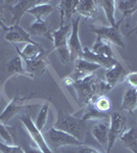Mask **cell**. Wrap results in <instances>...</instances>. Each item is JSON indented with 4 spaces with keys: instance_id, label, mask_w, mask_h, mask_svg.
I'll return each instance as SVG.
<instances>
[{
    "instance_id": "6da1fadb",
    "label": "cell",
    "mask_w": 137,
    "mask_h": 153,
    "mask_svg": "<svg viewBox=\"0 0 137 153\" xmlns=\"http://www.w3.org/2000/svg\"><path fill=\"white\" fill-rule=\"evenodd\" d=\"M73 87L82 104H92L96 98L106 95L112 90L108 84L99 80L95 75L88 76L83 80L77 81Z\"/></svg>"
},
{
    "instance_id": "7a4b0ae2",
    "label": "cell",
    "mask_w": 137,
    "mask_h": 153,
    "mask_svg": "<svg viewBox=\"0 0 137 153\" xmlns=\"http://www.w3.org/2000/svg\"><path fill=\"white\" fill-rule=\"evenodd\" d=\"M54 128L72 135L82 143L86 138V126L84 125V122L80 118H76L74 115L59 111Z\"/></svg>"
},
{
    "instance_id": "3957f363",
    "label": "cell",
    "mask_w": 137,
    "mask_h": 153,
    "mask_svg": "<svg viewBox=\"0 0 137 153\" xmlns=\"http://www.w3.org/2000/svg\"><path fill=\"white\" fill-rule=\"evenodd\" d=\"M44 137L51 149H57L61 146H71V145H82L83 143L76 139L72 135L64 131L57 130L54 127L50 128L48 131L44 133Z\"/></svg>"
},
{
    "instance_id": "277c9868",
    "label": "cell",
    "mask_w": 137,
    "mask_h": 153,
    "mask_svg": "<svg viewBox=\"0 0 137 153\" xmlns=\"http://www.w3.org/2000/svg\"><path fill=\"white\" fill-rule=\"evenodd\" d=\"M123 19H120L119 23H117L116 27H91L92 32L95 33L97 37H99L103 40L109 42V44H114L119 47L125 48L123 36L120 31V26Z\"/></svg>"
},
{
    "instance_id": "5b68a950",
    "label": "cell",
    "mask_w": 137,
    "mask_h": 153,
    "mask_svg": "<svg viewBox=\"0 0 137 153\" xmlns=\"http://www.w3.org/2000/svg\"><path fill=\"white\" fill-rule=\"evenodd\" d=\"M127 122L125 117L119 112H112L109 115V143L106 148V153H109L114 147L115 143L121 137V135L126 131Z\"/></svg>"
},
{
    "instance_id": "8992f818",
    "label": "cell",
    "mask_w": 137,
    "mask_h": 153,
    "mask_svg": "<svg viewBox=\"0 0 137 153\" xmlns=\"http://www.w3.org/2000/svg\"><path fill=\"white\" fill-rule=\"evenodd\" d=\"M21 122L24 125L25 129L27 130V132L29 133L31 139L33 140V142L37 145V147L41 150L43 153H53L52 149L49 147V145L47 144L45 137L42 134L41 131L38 130V128L36 127L35 123L32 120V118L29 115H23L21 117Z\"/></svg>"
},
{
    "instance_id": "52a82bcc",
    "label": "cell",
    "mask_w": 137,
    "mask_h": 153,
    "mask_svg": "<svg viewBox=\"0 0 137 153\" xmlns=\"http://www.w3.org/2000/svg\"><path fill=\"white\" fill-rule=\"evenodd\" d=\"M81 16H77L72 19V31L70 34L68 40V47L71 53L72 60H76L78 58H81L83 54V46L80 41V36H79V26H80Z\"/></svg>"
},
{
    "instance_id": "ba28073f",
    "label": "cell",
    "mask_w": 137,
    "mask_h": 153,
    "mask_svg": "<svg viewBox=\"0 0 137 153\" xmlns=\"http://www.w3.org/2000/svg\"><path fill=\"white\" fill-rule=\"evenodd\" d=\"M71 31V25H61V27L57 30H52L51 36L53 41V50H56L57 52L69 50L68 40Z\"/></svg>"
},
{
    "instance_id": "9c48e42d",
    "label": "cell",
    "mask_w": 137,
    "mask_h": 153,
    "mask_svg": "<svg viewBox=\"0 0 137 153\" xmlns=\"http://www.w3.org/2000/svg\"><path fill=\"white\" fill-rule=\"evenodd\" d=\"M100 68V66L96 63L90 62L83 58H78L75 60V68L73 75L71 76L75 80V82L85 79L86 76L93 75V71Z\"/></svg>"
},
{
    "instance_id": "30bf717a",
    "label": "cell",
    "mask_w": 137,
    "mask_h": 153,
    "mask_svg": "<svg viewBox=\"0 0 137 153\" xmlns=\"http://www.w3.org/2000/svg\"><path fill=\"white\" fill-rule=\"evenodd\" d=\"M5 40L10 42L11 44L16 43H36L31 39V35L27 31H25L19 24L8 26V29L5 34Z\"/></svg>"
},
{
    "instance_id": "8fae6325",
    "label": "cell",
    "mask_w": 137,
    "mask_h": 153,
    "mask_svg": "<svg viewBox=\"0 0 137 153\" xmlns=\"http://www.w3.org/2000/svg\"><path fill=\"white\" fill-rule=\"evenodd\" d=\"M41 0H21V1H13L10 5V11L12 14L11 25H16L19 23V19L26 13L29 9L36 6L37 4L41 3Z\"/></svg>"
},
{
    "instance_id": "7c38bea8",
    "label": "cell",
    "mask_w": 137,
    "mask_h": 153,
    "mask_svg": "<svg viewBox=\"0 0 137 153\" xmlns=\"http://www.w3.org/2000/svg\"><path fill=\"white\" fill-rule=\"evenodd\" d=\"M26 99H27V97H19V95L14 96L13 99L7 104L5 109L0 114V122L4 125H7V123H8L14 115H16L17 113L19 112V110L25 106L24 102Z\"/></svg>"
},
{
    "instance_id": "4fadbf2b",
    "label": "cell",
    "mask_w": 137,
    "mask_h": 153,
    "mask_svg": "<svg viewBox=\"0 0 137 153\" xmlns=\"http://www.w3.org/2000/svg\"><path fill=\"white\" fill-rule=\"evenodd\" d=\"M126 75L127 74L124 66L122 65L120 61H118L114 66H112L111 68L106 70V74H104V76H106V81L104 82L113 89L125 80Z\"/></svg>"
},
{
    "instance_id": "5bb4252c",
    "label": "cell",
    "mask_w": 137,
    "mask_h": 153,
    "mask_svg": "<svg viewBox=\"0 0 137 153\" xmlns=\"http://www.w3.org/2000/svg\"><path fill=\"white\" fill-rule=\"evenodd\" d=\"M81 58L90 61V62L96 63V65H98L100 68H106V70L111 68L112 66H114L118 62V60L115 57H108V56L98 55V54L92 52L90 50V48H88V47H83V54H82Z\"/></svg>"
},
{
    "instance_id": "9a60e30c",
    "label": "cell",
    "mask_w": 137,
    "mask_h": 153,
    "mask_svg": "<svg viewBox=\"0 0 137 153\" xmlns=\"http://www.w3.org/2000/svg\"><path fill=\"white\" fill-rule=\"evenodd\" d=\"M14 48H16V50L17 52V55L21 56V57L24 59L25 62L34 60V59L38 58L39 56H41L42 54H44L46 52L45 49L42 47L41 45H39L38 43L26 44V46L23 48V50H19V47L14 44Z\"/></svg>"
},
{
    "instance_id": "2e32d148",
    "label": "cell",
    "mask_w": 137,
    "mask_h": 153,
    "mask_svg": "<svg viewBox=\"0 0 137 153\" xmlns=\"http://www.w3.org/2000/svg\"><path fill=\"white\" fill-rule=\"evenodd\" d=\"M109 122H103L99 120L92 128V136L96 140L99 145L103 148H108L109 143Z\"/></svg>"
},
{
    "instance_id": "e0dca14e",
    "label": "cell",
    "mask_w": 137,
    "mask_h": 153,
    "mask_svg": "<svg viewBox=\"0 0 137 153\" xmlns=\"http://www.w3.org/2000/svg\"><path fill=\"white\" fill-rule=\"evenodd\" d=\"M6 70L9 74H11V75L24 76H27V78L31 79V80L34 79V76L27 71L24 59L19 55L14 56L13 58L8 61V63L6 65Z\"/></svg>"
},
{
    "instance_id": "ac0fdd59",
    "label": "cell",
    "mask_w": 137,
    "mask_h": 153,
    "mask_svg": "<svg viewBox=\"0 0 137 153\" xmlns=\"http://www.w3.org/2000/svg\"><path fill=\"white\" fill-rule=\"evenodd\" d=\"M29 34L34 37H44L48 40L52 41L51 32L52 29L50 28L49 24L46 21H35L31 24L29 29Z\"/></svg>"
},
{
    "instance_id": "d6986e66",
    "label": "cell",
    "mask_w": 137,
    "mask_h": 153,
    "mask_svg": "<svg viewBox=\"0 0 137 153\" xmlns=\"http://www.w3.org/2000/svg\"><path fill=\"white\" fill-rule=\"evenodd\" d=\"M76 13L86 19H94L97 13V1L94 0H80L77 5Z\"/></svg>"
},
{
    "instance_id": "ffe728a7",
    "label": "cell",
    "mask_w": 137,
    "mask_h": 153,
    "mask_svg": "<svg viewBox=\"0 0 137 153\" xmlns=\"http://www.w3.org/2000/svg\"><path fill=\"white\" fill-rule=\"evenodd\" d=\"M25 65H26L27 71L33 76L42 75L45 71L47 65H48V61H47V52L42 54L41 56H39L38 58L34 59V60L25 62Z\"/></svg>"
},
{
    "instance_id": "44dd1931",
    "label": "cell",
    "mask_w": 137,
    "mask_h": 153,
    "mask_svg": "<svg viewBox=\"0 0 137 153\" xmlns=\"http://www.w3.org/2000/svg\"><path fill=\"white\" fill-rule=\"evenodd\" d=\"M52 11H53V6L49 2L42 1L41 3L29 9L27 12L33 16L36 21H46V19L50 16Z\"/></svg>"
},
{
    "instance_id": "7402d4cb",
    "label": "cell",
    "mask_w": 137,
    "mask_h": 153,
    "mask_svg": "<svg viewBox=\"0 0 137 153\" xmlns=\"http://www.w3.org/2000/svg\"><path fill=\"white\" fill-rule=\"evenodd\" d=\"M78 0H63L58 3L57 8L61 12V25H64V19L67 18L71 19L76 13V8L78 5Z\"/></svg>"
},
{
    "instance_id": "603a6c76",
    "label": "cell",
    "mask_w": 137,
    "mask_h": 153,
    "mask_svg": "<svg viewBox=\"0 0 137 153\" xmlns=\"http://www.w3.org/2000/svg\"><path fill=\"white\" fill-rule=\"evenodd\" d=\"M122 109L132 112L137 109V89L130 87L127 89L122 101Z\"/></svg>"
},
{
    "instance_id": "cb8c5ba5",
    "label": "cell",
    "mask_w": 137,
    "mask_h": 153,
    "mask_svg": "<svg viewBox=\"0 0 137 153\" xmlns=\"http://www.w3.org/2000/svg\"><path fill=\"white\" fill-rule=\"evenodd\" d=\"M120 140L132 153H137V129L130 128L121 135Z\"/></svg>"
},
{
    "instance_id": "d4e9b609",
    "label": "cell",
    "mask_w": 137,
    "mask_h": 153,
    "mask_svg": "<svg viewBox=\"0 0 137 153\" xmlns=\"http://www.w3.org/2000/svg\"><path fill=\"white\" fill-rule=\"evenodd\" d=\"M97 4L101 6L103 9L104 14L106 16V19L109 23V27H116L117 21L116 16H115V12H116V1L114 0H101V1H97Z\"/></svg>"
},
{
    "instance_id": "484cf974",
    "label": "cell",
    "mask_w": 137,
    "mask_h": 153,
    "mask_svg": "<svg viewBox=\"0 0 137 153\" xmlns=\"http://www.w3.org/2000/svg\"><path fill=\"white\" fill-rule=\"evenodd\" d=\"M93 53L98 54V55L108 56V57H114V51L112 49V46L109 42L103 40L99 37H97L95 43L93 44L92 48L90 49Z\"/></svg>"
},
{
    "instance_id": "4316f807",
    "label": "cell",
    "mask_w": 137,
    "mask_h": 153,
    "mask_svg": "<svg viewBox=\"0 0 137 153\" xmlns=\"http://www.w3.org/2000/svg\"><path fill=\"white\" fill-rule=\"evenodd\" d=\"M116 7H118V9L122 12L123 16L122 19L131 16L137 10V1L136 0H121V1H116Z\"/></svg>"
},
{
    "instance_id": "83f0119b",
    "label": "cell",
    "mask_w": 137,
    "mask_h": 153,
    "mask_svg": "<svg viewBox=\"0 0 137 153\" xmlns=\"http://www.w3.org/2000/svg\"><path fill=\"white\" fill-rule=\"evenodd\" d=\"M109 115L106 112H101L99 110H97L94 106H89L86 109V111L84 112V114L82 115L80 120L82 122H88V120H101L106 118Z\"/></svg>"
},
{
    "instance_id": "f1b7e54d",
    "label": "cell",
    "mask_w": 137,
    "mask_h": 153,
    "mask_svg": "<svg viewBox=\"0 0 137 153\" xmlns=\"http://www.w3.org/2000/svg\"><path fill=\"white\" fill-rule=\"evenodd\" d=\"M48 113H49V105L48 104H44L41 107L40 111L38 112V115L36 117V122H35V125L38 128L39 131H43L44 127L46 125L47 118H48Z\"/></svg>"
},
{
    "instance_id": "f546056e",
    "label": "cell",
    "mask_w": 137,
    "mask_h": 153,
    "mask_svg": "<svg viewBox=\"0 0 137 153\" xmlns=\"http://www.w3.org/2000/svg\"><path fill=\"white\" fill-rule=\"evenodd\" d=\"M93 104H94V107L101 112H108L112 107L111 100H109L106 95L99 96L98 98H96V99L94 100Z\"/></svg>"
},
{
    "instance_id": "4dcf8cb0",
    "label": "cell",
    "mask_w": 137,
    "mask_h": 153,
    "mask_svg": "<svg viewBox=\"0 0 137 153\" xmlns=\"http://www.w3.org/2000/svg\"><path fill=\"white\" fill-rule=\"evenodd\" d=\"M0 138H1L2 142L5 143V144H7V145H14L11 134L9 133L8 129L5 127V125L2 124L1 122H0Z\"/></svg>"
},
{
    "instance_id": "1f68e13d",
    "label": "cell",
    "mask_w": 137,
    "mask_h": 153,
    "mask_svg": "<svg viewBox=\"0 0 137 153\" xmlns=\"http://www.w3.org/2000/svg\"><path fill=\"white\" fill-rule=\"evenodd\" d=\"M0 152L1 153H25V150L22 147L16 145H7L0 141Z\"/></svg>"
},
{
    "instance_id": "d6a6232c",
    "label": "cell",
    "mask_w": 137,
    "mask_h": 153,
    "mask_svg": "<svg viewBox=\"0 0 137 153\" xmlns=\"http://www.w3.org/2000/svg\"><path fill=\"white\" fill-rule=\"evenodd\" d=\"M125 80L130 85V87L137 89V71H132V73L127 74Z\"/></svg>"
},
{
    "instance_id": "836d02e7",
    "label": "cell",
    "mask_w": 137,
    "mask_h": 153,
    "mask_svg": "<svg viewBox=\"0 0 137 153\" xmlns=\"http://www.w3.org/2000/svg\"><path fill=\"white\" fill-rule=\"evenodd\" d=\"M7 29H8V26H6L5 23H4L3 14H2L1 10H0V31L6 32V31H7Z\"/></svg>"
},
{
    "instance_id": "e575fe53",
    "label": "cell",
    "mask_w": 137,
    "mask_h": 153,
    "mask_svg": "<svg viewBox=\"0 0 137 153\" xmlns=\"http://www.w3.org/2000/svg\"><path fill=\"white\" fill-rule=\"evenodd\" d=\"M64 84L66 86H74L75 80H74L73 78H72L71 76H66V78L64 79Z\"/></svg>"
},
{
    "instance_id": "d590c367",
    "label": "cell",
    "mask_w": 137,
    "mask_h": 153,
    "mask_svg": "<svg viewBox=\"0 0 137 153\" xmlns=\"http://www.w3.org/2000/svg\"><path fill=\"white\" fill-rule=\"evenodd\" d=\"M25 153H43L41 151L39 148H33V147H30L29 149L25 150Z\"/></svg>"
},
{
    "instance_id": "8d00e7d4",
    "label": "cell",
    "mask_w": 137,
    "mask_h": 153,
    "mask_svg": "<svg viewBox=\"0 0 137 153\" xmlns=\"http://www.w3.org/2000/svg\"><path fill=\"white\" fill-rule=\"evenodd\" d=\"M136 31H137V28H136V29H134V30H133V31H132V32H136Z\"/></svg>"
},
{
    "instance_id": "74e56055",
    "label": "cell",
    "mask_w": 137,
    "mask_h": 153,
    "mask_svg": "<svg viewBox=\"0 0 137 153\" xmlns=\"http://www.w3.org/2000/svg\"><path fill=\"white\" fill-rule=\"evenodd\" d=\"M0 94H1V86H0Z\"/></svg>"
},
{
    "instance_id": "f35d334b",
    "label": "cell",
    "mask_w": 137,
    "mask_h": 153,
    "mask_svg": "<svg viewBox=\"0 0 137 153\" xmlns=\"http://www.w3.org/2000/svg\"><path fill=\"white\" fill-rule=\"evenodd\" d=\"M0 153H1V152H0Z\"/></svg>"
}]
</instances>
